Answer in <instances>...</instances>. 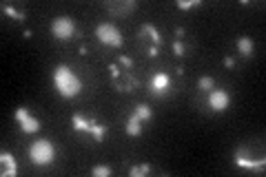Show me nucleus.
Listing matches in <instances>:
<instances>
[{
	"label": "nucleus",
	"mask_w": 266,
	"mask_h": 177,
	"mask_svg": "<svg viewBox=\"0 0 266 177\" xmlns=\"http://www.w3.org/2000/svg\"><path fill=\"white\" fill-rule=\"evenodd\" d=\"M53 87L62 100H73L76 95H80L82 80L69 65H58L53 69Z\"/></svg>",
	"instance_id": "1"
},
{
	"label": "nucleus",
	"mask_w": 266,
	"mask_h": 177,
	"mask_svg": "<svg viewBox=\"0 0 266 177\" xmlns=\"http://www.w3.org/2000/svg\"><path fill=\"white\" fill-rule=\"evenodd\" d=\"M27 157L33 166H49L56 160V146H53V142L47 140V137H38V140H33L31 144H29Z\"/></svg>",
	"instance_id": "2"
},
{
	"label": "nucleus",
	"mask_w": 266,
	"mask_h": 177,
	"mask_svg": "<svg viewBox=\"0 0 266 177\" xmlns=\"http://www.w3.org/2000/svg\"><path fill=\"white\" fill-rule=\"evenodd\" d=\"M71 126H73V131L89 133V135H91L96 142L105 140L107 131H109V126H107V124H100L98 120L85 117V115H80V113H73V115H71Z\"/></svg>",
	"instance_id": "3"
},
{
	"label": "nucleus",
	"mask_w": 266,
	"mask_h": 177,
	"mask_svg": "<svg viewBox=\"0 0 266 177\" xmlns=\"http://www.w3.org/2000/svg\"><path fill=\"white\" fill-rule=\"evenodd\" d=\"M96 36L98 40L107 47H113V49H120L125 44V38H122V31L116 27L113 22H100L96 27Z\"/></svg>",
	"instance_id": "4"
},
{
	"label": "nucleus",
	"mask_w": 266,
	"mask_h": 177,
	"mask_svg": "<svg viewBox=\"0 0 266 177\" xmlns=\"http://www.w3.org/2000/svg\"><path fill=\"white\" fill-rule=\"evenodd\" d=\"M51 33L58 40H71L76 36V22L69 16H56L51 20Z\"/></svg>",
	"instance_id": "5"
},
{
	"label": "nucleus",
	"mask_w": 266,
	"mask_h": 177,
	"mask_svg": "<svg viewBox=\"0 0 266 177\" xmlns=\"http://www.w3.org/2000/svg\"><path fill=\"white\" fill-rule=\"evenodd\" d=\"M13 117L18 120V124H20V131L27 133V135H31V133H38L40 131V120H38L36 115H33L31 111H29V106H18L16 113H13Z\"/></svg>",
	"instance_id": "6"
},
{
	"label": "nucleus",
	"mask_w": 266,
	"mask_h": 177,
	"mask_svg": "<svg viewBox=\"0 0 266 177\" xmlns=\"http://www.w3.org/2000/svg\"><path fill=\"white\" fill-rule=\"evenodd\" d=\"M209 106L215 113H224L231 106V93L226 88H211L209 91Z\"/></svg>",
	"instance_id": "7"
},
{
	"label": "nucleus",
	"mask_w": 266,
	"mask_h": 177,
	"mask_svg": "<svg viewBox=\"0 0 266 177\" xmlns=\"http://www.w3.org/2000/svg\"><path fill=\"white\" fill-rule=\"evenodd\" d=\"M171 88V76L166 71H157L153 78H151V82H149V91L153 93V95H164L166 91Z\"/></svg>",
	"instance_id": "8"
},
{
	"label": "nucleus",
	"mask_w": 266,
	"mask_h": 177,
	"mask_svg": "<svg viewBox=\"0 0 266 177\" xmlns=\"http://www.w3.org/2000/svg\"><path fill=\"white\" fill-rule=\"evenodd\" d=\"M233 162L240 166V169H249V171H262L266 166L264 160H253V157H249L244 151H235Z\"/></svg>",
	"instance_id": "9"
},
{
	"label": "nucleus",
	"mask_w": 266,
	"mask_h": 177,
	"mask_svg": "<svg viewBox=\"0 0 266 177\" xmlns=\"http://www.w3.org/2000/svg\"><path fill=\"white\" fill-rule=\"evenodd\" d=\"M105 7H107V11L116 13V16H127L129 11H135L137 2L135 0H125V2H107Z\"/></svg>",
	"instance_id": "10"
},
{
	"label": "nucleus",
	"mask_w": 266,
	"mask_h": 177,
	"mask_svg": "<svg viewBox=\"0 0 266 177\" xmlns=\"http://www.w3.org/2000/svg\"><path fill=\"white\" fill-rule=\"evenodd\" d=\"M0 162H2V177H16L18 175V164H16V160H13L11 153L2 151V153H0Z\"/></svg>",
	"instance_id": "11"
},
{
	"label": "nucleus",
	"mask_w": 266,
	"mask_h": 177,
	"mask_svg": "<svg viewBox=\"0 0 266 177\" xmlns=\"http://www.w3.org/2000/svg\"><path fill=\"white\" fill-rule=\"evenodd\" d=\"M235 49H238V53L242 58H251L253 56V51H255V42H253V38H249V36H240L238 40H235Z\"/></svg>",
	"instance_id": "12"
},
{
	"label": "nucleus",
	"mask_w": 266,
	"mask_h": 177,
	"mask_svg": "<svg viewBox=\"0 0 266 177\" xmlns=\"http://www.w3.org/2000/svg\"><path fill=\"white\" fill-rule=\"evenodd\" d=\"M142 124H144V122H140V120H137V117L131 113V115L127 117V122H125V133H127L129 137H137V135L142 133Z\"/></svg>",
	"instance_id": "13"
},
{
	"label": "nucleus",
	"mask_w": 266,
	"mask_h": 177,
	"mask_svg": "<svg viewBox=\"0 0 266 177\" xmlns=\"http://www.w3.org/2000/svg\"><path fill=\"white\" fill-rule=\"evenodd\" d=\"M142 33H146V36L151 38V42H153V47L160 49V44H162V36H160V31H157L155 24L144 22V24H142Z\"/></svg>",
	"instance_id": "14"
},
{
	"label": "nucleus",
	"mask_w": 266,
	"mask_h": 177,
	"mask_svg": "<svg viewBox=\"0 0 266 177\" xmlns=\"http://www.w3.org/2000/svg\"><path fill=\"white\" fill-rule=\"evenodd\" d=\"M133 115L140 122H149V120H153V109H151L149 104H137L135 109H133Z\"/></svg>",
	"instance_id": "15"
},
{
	"label": "nucleus",
	"mask_w": 266,
	"mask_h": 177,
	"mask_svg": "<svg viewBox=\"0 0 266 177\" xmlns=\"http://www.w3.org/2000/svg\"><path fill=\"white\" fill-rule=\"evenodd\" d=\"M2 13H4V16H9V18H13V20H16V22H22L24 18H27L22 11H18V9H13L11 4H2Z\"/></svg>",
	"instance_id": "16"
},
{
	"label": "nucleus",
	"mask_w": 266,
	"mask_h": 177,
	"mask_svg": "<svg viewBox=\"0 0 266 177\" xmlns=\"http://www.w3.org/2000/svg\"><path fill=\"white\" fill-rule=\"evenodd\" d=\"M149 173H151V164H137V166H131V169H129L131 177H144Z\"/></svg>",
	"instance_id": "17"
},
{
	"label": "nucleus",
	"mask_w": 266,
	"mask_h": 177,
	"mask_svg": "<svg viewBox=\"0 0 266 177\" xmlns=\"http://www.w3.org/2000/svg\"><path fill=\"white\" fill-rule=\"evenodd\" d=\"M198 88L200 91H204V93H209L211 88H215V80L211 76H202L198 80Z\"/></svg>",
	"instance_id": "18"
},
{
	"label": "nucleus",
	"mask_w": 266,
	"mask_h": 177,
	"mask_svg": "<svg viewBox=\"0 0 266 177\" xmlns=\"http://www.w3.org/2000/svg\"><path fill=\"white\" fill-rule=\"evenodd\" d=\"M202 0H177V9H182V11H189V9L193 7H200Z\"/></svg>",
	"instance_id": "19"
},
{
	"label": "nucleus",
	"mask_w": 266,
	"mask_h": 177,
	"mask_svg": "<svg viewBox=\"0 0 266 177\" xmlns=\"http://www.w3.org/2000/svg\"><path fill=\"white\" fill-rule=\"evenodd\" d=\"M113 171L109 169V166H93L91 169V175H96V177H111Z\"/></svg>",
	"instance_id": "20"
},
{
	"label": "nucleus",
	"mask_w": 266,
	"mask_h": 177,
	"mask_svg": "<svg viewBox=\"0 0 266 177\" xmlns=\"http://www.w3.org/2000/svg\"><path fill=\"white\" fill-rule=\"evenodd\" d=\"M171 49H173V53H175V56H184V51H186V47H184V44H182V40H175L173 44H171Z\"/></svg>",
	"instance_id": "21"
},
{
	"label": "nucleus",
	"mask_w": 266,
	"mask_h": 177,
	"mask_svg": "<svg viewBox=\"0 0 266 177\" xmlns=\"http://www.w3.org/2000/svg\"><path fill=\"white\" fill-rule=\"evenodd\" d=\"M109 73H111V80H113V82H118V80H120V76H122L120 67H118V65H113V62L109 65Z\"/></svg>",
	"instance_id": "22"
},
{
	"label": "nucleus",
	"mask_w": 266,
	"mask_h": 177,
	"mask_svg": "<svg viewBox=\"0 0 266 177\" xmlns=\"http://www.w3.org/2000/svg\"><path fill=\"white\" fill-rule=\"evenodd\" d=\"M118 62H120V65L125 67V69H131V67H133V60H131L129 56H118Z\"/></svg>",
	"instance_id": "23"
},
{
	"label": "nucleus",
	"mask_w": 266,
	"mask_h": 177,
	"mask_svg": "<svg viewBox=\"0 0 266 177\" xmlns=\"http://www.w3.org/2000/svg\"><path fill=\"white\" fill-rule=\"evenodd\" d=\"M224 67H226V69H233V67H235V58L226 56V58H224Z\"/></svg>",
	"instance_id": "24"
},
{
	"label": "nucleus",
	"mask_w": 266,
	"mask_h": 177,
	"mask_svg": "<svg viewBox=\"0 0 266 177\" xmlns=\"http://www.w3.org/2000/svg\"><path fill=\"white\" fill-rule=\"evenodd\" d=\"M175 36H177V40H180V38L184 36V27H175Z\"/></svg>",
	"instance_id": "25"
},
{
	"label": "nucleus",
	"mask_w": 266,
	"mask_h": 177,
	"mask_svg": "<svg viewBox=\"0 0 266 177\" xmlns=\"http://www.w3.org/2000/svg\"><path fill=\"white\" fill-rule=\"evenodd\" d=\"M22 36H24V38H27V40H29V38L33 36V33H31V29H24V31H22Z\"/></svg>",
	"instance_id": "26"
}]
</instances>
